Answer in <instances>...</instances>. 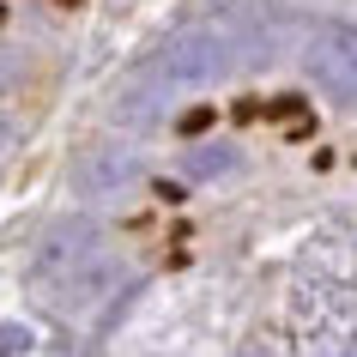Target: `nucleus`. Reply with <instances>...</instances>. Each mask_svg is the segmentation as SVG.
<instances>
[{"label": "nucleus", "instance_id": "7", "mask_svg": "<svg viewBox=\"0 0 357 357\" xmlns=\"http://www.w3.org/2000/svg\"><path fill=\"white\" fill-rule=\"evenodd\" d=\"M19 351H31V333H24L19 321H6L0 327V357H19Z\"/></svg>", "mask_w": 357, "mask_h": 357}, {"label": "nucleus", "instance_id": "4", "mask_svg": "<svg viewBox=\"0 0 357 357\" xmlns=\"http://www.w3.org/2000/svg\"><path fill=\"white\" fill-rule=\"evenodd\" d=\"M121 182H133V158H128V151H115V146L91 151V158L79 164V188H85V194H109V188H121Z\"/></svg>", "mask_w": 357, "mask_h": 357}, {"label": "nucleus", "instance_id": "8", "mask_svg": "<svg viewBox=\"0 0 357 357\" xmlns=\"http://www.w3.org/2000/svg\"><path fill=\"white\" fill-rule=\"evenodd\" d=\"M13 79H19V61H13V49H0V91H6Z\"/></svg>", "mask_w": 357, "mask_h": 357}, {"label": "nucleus", "instance_id": "6", "mask_svg": "<svg viewBox=\"0 0 357 357\" xmlns=\"http://www.w3.org/2000/svg\"><path fill=\"white\" fill-rule=\"evenodd\" d=\"M309 357H357V327H351V333H333V339H321V345H315Z\"/></svg>", "mask_w": 357, "mask_h": 357}, {"label": "nucleus", "instance_id": "2", "mask_svg": "<svg viewBox=\"0 0 357 357\" xmlns=\"http://www.w3.org/2000/svg\"><path fill=\"white\" fill-rule=\"evenodd\" d=\"M303 61H309V79H315L333 103H357V37L351 31H339V24L315 31V43H309Z\"/></svg>", "mask_w": 357, "mask_h": 357}, {"label": "nucleus", "instance_id": "5", "mask_svg": "<svg viewBox=\"0 0 357 357\" xmlns=\"http://www.w3.org/2000/svg\"><path fill=\"white\" fill-rule=\"evenodd\" d=\"M188 176H200V182H212V176H230L236 169V146H225V139H212V146H194L188 158Z\"/></svg>", "mask_w": 357, "mask_h": 357}, {"label": "nucleus", "instance_id": "3", "mask_svg": "<svg viewBox=\"0 0 357 357\" xmlns=\"http://www.w3.org/2000/svg\"><path fill=\"white\" fill-rule=\"evenodd\" d=\"M230 49H236V43H230L218 24H194V31H182V37L164 49V79H176V85H200V79H212L230 61Z\"/></svg>", "mask_w": 357, "mask_h": 357}, {"label": "nucleus", "instance_id": "1", "mask_svg": "<svg viewBox=\"0 0 357 357\" xmlns=\"http://www.w3.org/2000/svg\"><path fill=\"white\" fill-rule=\"evenodd\" d=\"M31 284L55 309H85L91 297L109 291V255H103V236L91 218H61L43 236L37 261H31Z\"/></svg>", "mask_w": 357, "mask_h": 357}]
</instances>
